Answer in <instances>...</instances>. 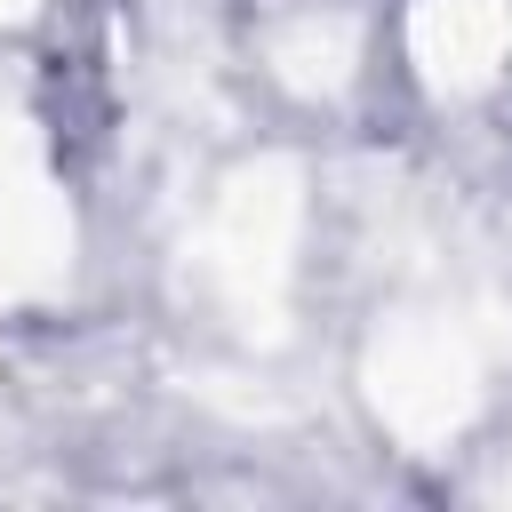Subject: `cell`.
<instances>
[{"label":"cell","mask_w":512,"mask_h":512,"mask_svg":"<svg viewBox=\"0 0 512 512\" xmlns=\"http://www.w3.org/2000/svg\"><path fill=\"white\" fill-rule=\"evenodd\" d=\"M376 408L408 440L448 432L472 408V352H464V336L456 328H400L376 352Z\"/></svg>","instance_id":"1"},{"label":"cell","mask_w":512,"mask_h":512,"mask_svg":"<svg viewBox=\"0 0 512 512\" xmlns=\"http://www.w3.org/2000/svg\"><path fill=\"white\" fill-rule=\"evenodd\" d=\"M504 48H512V8L504 0H424L416 8V56L456 88L488 80Z\"/></svg>","instance_id":"2"},{"label":"cell","mask_w":512,"mask_h":512,"mask_svg":"<svg viewBox=\"0 0 512 512\" xmlns=\"http://www.w3.org/2000/svg\"><path fill=\"white\" fill-rule=\"evenodd\" d=\"M16 8H24V0H0V16H16Z\"/></svg>","instance_id":"3"}]
</instances>
